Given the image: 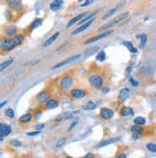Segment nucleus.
Returning <instances> with one entry per match:
<instances>
[{
  "label": "nucleus",
  "mask_w": 156,
  "mask_h": 158,
  "mask_svg": "<svg viewBox=\"0 0 156 158\" xmlns=\"http://www.w3.org/2000/svg\"><path fill=\"white\" fill-rule=\"evenodd\" d=\"M23 41V36L22 35H17L14 36L13 39H3L1 42V47L3 50H11L14 48L16 46L19 45Z\"/></svg>",
  "instance_id": "f257e3e1"
},
{
  "label": "nucleus",
  "mask_w": 156,
  "mask_h": 158,
  "mask_svg": "<svg viewBox=\"0 0 156 158\" xmlns=\"http://www.w3.org/2000/svg\"><path fill=\"white\" fill-rule=\"evenodd\" d=\"M128 14H129L128 12H125V13H123V14H121L119 16H118L116 18L112 19L110 22H108V23H106L105 25H103V26H101V27L98 29V31H99V32H103V31L106 30V29L111 28V27L115 26V25H117L118 23L121 22V20H123L124 18L127 17H128Z\"/></svg>",
  "instance_id": "f03ea898"
},
{
  "label": "nucleus",
  "mask_w": 156,
  "mask_h": 158,
  "mask_svg": "<svg viewBox=\"0 0 156 158\" xmlns=\"http://www.w3.org/2000/svg\"><path fill=\"white\" fill-rule=\"evenodd\" d=\"M89 83L96 89H100L103 84V79L99 74H92L89 77Z\"/></svg>",
  "instance_id": "7ed1b4c3"
},
{
  "label": "nucleus",
  "mask_w": 156,
  "mask_h": 158,
  "mask_svg": "<svg viewBox=\"0 0 156 158\" xmlns=\"http://www.w3.org/2000/svg\"><path fill=\"white\" fill-rule=\"evenodd\" d=\"M72 84H73V80L68 75H65L60 80V86L63 90H68L72 86Z\"/></svg>",
  "instance_id": "20e7f679"
},
{
  "label": "nucleus",
  "mask_w": 156,
  "mask_h": 158,
  "mask_svg": "<svg viewBox=\"0 0 156 158\" xmlns=\"http://www.w3.org/2000/svg\"><path fill=\"white\" fill-rule=\"evenodd\" d=\"M112 33H113V31H112V30L102 32V33H101V34H99V35L95 36V37H92V38L88 39L87 41L84 42V45H89V43H95V42H96V41H98V40H100V39H103V38H105V37L111 35Z\"/></svg>",
  "instance_id": "39448f33"
},
{
  "label": "nucleus",
  "mask_w": 156,
  "mask_h": 158,
  "mask_svg": "<svg viewBox=\"0 0 156 158\" xmlns=\"http://www.w3.org/2000/svg\"><path fill=\"white\" fill-rule=\"evenodd\" d=\"M80 57H81V55L80 54H77V55H74V56H72L70 58H68V59H66V60L62 61V62H60V63H58L57 65L54 66V67L52 68V69H59V68L64 67V66L70 64V63H71V62H73L75 60H77V59H79Z\"/></svg>",
  "instance_id": "423d86ee"
},
{
  "label": "nucleus",
  "mask_w": 156,
  "mask_h": 158,
  "mask_svg": "<svg viewBox=\"0 0 156 158\" xmlns=\"http://www.w3.org/2000/svg\"><path fill=\"white\" fill-rule=\"evenodd\" d=\"M11 132H12V127L8 124L1 123V124H0V140L2 141L4 136L9 135Z\"/></svg>",
  "instance_id": "0eeeda50"
},
{
  "label": "nucleus",
  "mask_w": 156,
  "mask_h": 158,
  "mask_svg": "<svg viewBox=\"0 0 156 158\" xmlns=\"http://www.w3.org/2000/svg\"><path fill=\"white\" fill-rule=\"evenodd\" d=\"M50 97V93L48 91H42L41 93L38 94V95L36 97V100H37L39 103H43V102H46Z\"/></svg>",
  "instance_id": "6e6552de"
},
{
  "label": "nucleus",
  "mask_w": 156,
  "mask_h": 158,
  "mask_svg": "<svg viewBox=\"0 0 156 158\" xmlns=\"http://www.w3.org/2000/svg\"><path fill=\"white\" fill-rule=\"evenodd\" d=\"M99 115L104 120H110L111 118L114 116V112H113V110H111L109 108H102L100 110Z\"/></svg>",
  "instance_id": "1a4fd4ad"
},
{
  "label": "nucleus",
  "mask_w": 156,
  "mask_h": 158,
  "mask_svg": "<svg viewBox=\"0 0 156 158\" xmlns=\"http://www.w3.org/2000/svg\"><path fill=\"white\" fill-rule=\"evenodd\" d=\"M93 21H95V18H92L91 20H89V21H87V22H85V23H83L81 26H79L77 29H75L74 31H72V33H71V35H76V34H79V33H81L82 31H84V30H86L87 28H88L91 24H92Z\"/></svg>",
  "instance_id": "9d476101"
},
{
  "label": "nucleus",
  "mask_w": 156,
  "mask_h": 158,
  "mask_svg": "<svg viewBox=\"0 0 156 158\" xmlns=\"http://www.w3.org/2000/svg\"><path fill=\"white\" fill-rule=\"evenodd\" d=\"M8 2L9 7L14 11H19L22 7H21L20 0H6Z\"/></svg>",
  "instance_id": "9b49d317"
},
{
  "label": "nucleus",
  "mask_w": 156,
  "mask_h": 158,
  "mask_svg": "<svg viewBox=\"0 0 156 158\" xmlns=\"http://www.w3.org/2000/svg\"><path fill=\"white\" fill-rule=\"evenodd\" d=\"M70 95L74 98H82L86 95V92L82 89H72L70 91Z\"/></svg>",
  "instance_id": "f8f14e48"
},
{
  "label": "nucleus",
  "mask_w": 156,
  "mask_h": 158,
  "mask_svg": "<svg viewBox=\"0 0 156 158\" xmlns=\"http://www.w3.org/2000/svg\"><path fill=\"white\" fill-rule=\"evenodd\" d=\"M87 14H88V13H82V14H78V16H76L75 17H73L72 19L70 21V22L68 23V25L67 26L68 27H70V26H72L73 24H75L76 22H78V21H80L82 18H84Z\"/></svg>",
  "instance_id": "ddd939ff"
},
{
  "label": "nucleus",
  "mask_w": 156,
  "mask_h": 158,
  "mask_svg": "<svg viewBox=\"0 0 156 158\" xmlns=\"http://www.w3.org/2000/svg\"><path fill=\"white\" fill-rule=\"evenodd\" d=\"M62 4H63V0H54L53 2L50 3L49 8H50V10H51V11L56 12V11H58L61 8Z\"/></svg>",
  "instance_id": "4468645a"
},
{
  "label": "nucleus",
  "mask_w": 156,
  "mask_h": 158,
  "mask_svg": "<svg viewBox=\"0 0 156 158\" xmlns=\"http://www.w3.org/2000/svg\"><path fill=\"white\" fill-rule=\"evenodd\" d=\"M59 106V102L57 100H53V98H49V100L45 102V108L46 109H54Z\"/></svg>",
  "instance_id": "2eb2a0df"
},
{
  "label": "nucleus",
  "mask_w": 156,
  "mask_h": 158,
  "mask_svg": "<svg viewBox=\"0 0 156 158\" xmlns=\"http://www.w3.org/2000/svg\"><path fill=\"white\" fill-rule=\"evenodd\" d=\"M130 95V89L129 88H123L121 91H119V97L121 98V100H125L126 98L129 97Z\"/></svg>",
  "instance_id": "dca6fc26"
},
{
  "label": "nucleus",
  "mask_w": 156,
  "mask_h": 158,
  "mask_svg": "<svg viewBox=\"0 0 156 158\" xmlns=\"http://www.w3.org/2000/svg\"><path fill=\"white\" fill-rule=\"evenodd\" d=\"M121 115L123 117H128V116H133L134 115V111L132 108L127 107V106H125V107H122L121 110Z\"/></svg>",
  "instance_id": "f3484780"
},
{
  "label": "nucleus",
  "mask_w": 156,
  "mask_h": 158,
  "mask_svg": "<svg viewBox=\"0 0 156 158\" xmlns=\"http://www.w3.org/2000/svg\"><path fill=\"white\" fill-rule=\"evenodd\" d=\"M121 137H115V138H111V139H108V140H105L103 142H101L100 144L98 145V148H102V146H108L110 144H113L115 142H118Z\"/></svg>",
  "instance_id": "a211bd4d"
},
{
  "label": "nucleus",
  "mask_w": 156,
  "mask_h": 158,
  "mask_svg": "<svg viewBox=\"0 0 156 158\" xmlns=\"http://www.w3.org/2000/svg\"><path fill=\"white\" fill-rule=\"evenodd\" d=\"M31 120H32V115L30 113H27V114H24V115H22L19 118V123H27L30 122Z\"/></svg>",
  "instance_id": "6ab92c4d"
},
{
  "label": "nucleus",
  "mask_w": 156,
  "mask_h": 158,
  "mask_svg": "<svg viewBox=\"0 0 156 158\" xmlns=\"http://www.w3.org/2000/svg\"><path fill=\"white\" fill-rule=\"evenodd\" d=\"M97 12H98V11H96V12H93V13H92V14H87V16H86L84 18H82V19H81L80 21H79V24L82 25L83 23H85L86 21H89V20H91V19H92V18H93V17H95L96 14H97Z\"/></svg>",
  "instance_id": "aec40b11"
},
{
  "label": "nucleus",
  "mask_w": 156,
  "mask_h": 158,
  "mask_svg": "<svg viewBox=\"0 0 156 158\" xmlns=\"http://www.w3.org/2000/svg\"><path fill=\"white\" fill-rule=\"evenodd\" d=\"M122 45L127 47L128 50H129L131 53H136V52H137V48H136V47H134V45H132L131 42H123Z\"/></svg>",
  "instance_id": "412c9836"
},
{
  "label": "nucleus",
  "mask_w": 156,
  "mask_h": 158,
  "mask_svg": "<svg viewBox=\"0 0 156 158\" xmlns=\"http://www.w3.org/2000/svg\"><path fill=\"white\" fill-rule=\"evenodd\" d=\"M60 34H59V32H57V33H55V34H54L52 37H50V38L47 40V41H46L45 43V46H48V45H51V43H54V41H55V40L58 38V36H59Z\"/></svg>",
  "instance_id": "4be33fe9"
},
{
  "label": "nucleus",
  "mask_w": 156,
  "mask_h": 158,
  "mask_svg": "<svg viewBox=\"0 0 156 158\" xmlns=\"http://www.w3.org/2000/svg\"><path fill=\"white\" fill-rule=\"evenodd\" d=\"M96 107V104H95L92 101H89V102H87V103L85 105H83V110H93Z\"/></svg>",
  "instance_id": "5701e85b"
},
{
  "label": "nucleus",
  "mask_w": 156,
  "mask_h": 158,
  "mask_svg": "<svg viewBox=\"0 0 156 158\" xmlns=\"http://www.w3.org/2000/svg\"><path fill=\"white\" fill-rule=\"evenodd\" d=\"M42 23V19H41V18H36V19L31 24V29L38 28L39 26H41Z\"/></svg>",
  "instance_id": "b1692460"
},
{
  "label": "nucleus",
  "mask_w": 156,
  "mask_h": 158,
  "mask_svg": "<svg viewBox=\"0 0 156 158\" xmlns=\"http://www.w3.org/2000/svg\"><path fill=\"white\" fill-rule=\"evenodd\" d=\"M137 39H141V47H144V45L147 43V37L146 34H142V35H139L136 37Z\"/></svg>",
  "instance_id": "393cba45"
},
{
  "label": "nucleus",
  "mask_w": 156,
  "mask_h": 158,
  "mask_svg": "<svg viewBox=\"0 0 156 158\" xmlns=\"http://www.w3.org/2000/svg\"><path fill=\"white\" fill-rule=\"evenodd\" d=\"M134 123L139 124V126H143V124L146 123V119L143 117H136L135 119H134Z\"/></svg>",
  "instance_id": "a878e982"
},
{
  "label": "nucleus",
  "mask_w": 156,
  "mask_h": 158,
  "mask_svg": "<svg viewBox=\"0 0 156 158\" xmlns=\"http://www.w3.org/2000/svg\"><path fill=\"white\" fill-rule=\"evenodd\" d=\"M118 8L119 7H115V8H113V9H111L110 11H109V12L105 14V16H103V17H102V19H107V18H109L110 17H112L113 16V14L117 12V10H118Z\"/></svg>",
  "instance_id": "bb28decb"
},
{
  "label": "nucleus",
  "mask_w": 156,
  "mask_h": 158,
  "mask_svg": "<svg viewBox=\"0 0 156 158\" xmlns=\"http://www.w3.org/2000/svg\"><path fill=\"white\" fill-rule=\"evenodd\" d=\"M16 32H17V29L14 27H9V28L6 29L5 34L8 37H13L14 34H16Z\"/></svg>",
  "instance_id": "cd10ccee"
},
{
  "label": "nucleus",
  "mask_w": 156,
  "mask_h": 158,
  "mask_svg": "<svg viewBox=\"0 0 156 158\" xmlns=\"http://www.w3.org/2000/svg\"><path fill=\"white\" fill-rule=\"evenodd\" d=\"M13 62H14L13 59H9V60L5 61L4 63H2V64H1V67H0V69H1V71H4V69L8 68L9 66L13 63Z\"/></svg>",
  "instance_id": "c85d7f7f"
},
{
  "label": "nucleus",
  "mask_w": 156,
  "mask_h": 158,
  "mask_svg": "<svg viewBox=\"0 0 156 158\" xmlns=\"http://www.w3.org/2000/svg\"><path fill=\"white\" fill-rule=\"evenodd\" d=\"M105 59H106V54H105V51H100V52L96 55V60L97 61H100V62H103Z\"/></svg>",
  "instance_id": "c756f323"
},
{
  "label": "nucleus",
  "mask_w": 156,
  "mask_h": 158,
  "mask_svg": "<svg viewBox=\"0 0 156 158\" xmlns=\"http://www.w3.org/2000/svg\"><path fill=\"white\" fill-rule=\"evenodd\" d=\"M99 49V47L98 46H95V47H92V48H90V49H88V50H86V52H85V54L87 55V56H89V55H92V54H93L96 51L97 52V50Z\"/></svg>",
  "instance_id": "7c9ffc66"
},
{
  "label": "nucleus",
  "mask_w": 156,
  "mask_h": 158,
  "mask_svg": "<svg viewBox=\"0 0 156 158\" xmlns=\"http://www.w3.org/2000/svg\"><path fill=\"white\" fill-rule=\"evenodd\" d=\"M5 114H6L7 117L11 118V119L14 118V110L12 108H8V109H7L6 111H5Z\"/></svg>",
  "instance_id": "2f4dec72"
},
{
  "label": "nucleus",
  "mask_w": 156,
  "mask_h": 158,
  "mask_svg": "<svg viewBox=\"0 0 156 158\" xmlns=\"http://www.w3.org/2000/svg\"><path fill=\"white\" fill-rule=\"evenodd\" d=\"M131 131L132 133H134V132H143V128L139 124H135V126H131Z\"/></svg>",
  "instance_id": "473e14b6"
},
{
  "label": "nucleus",
  "mask_w": 156,
  "mask_h": 158,
  "mask_svg": "<svg viewBox=\"0 0 156 158\" xmlns=\"http://www.w3.org/2000/svg\"><path fill=\"white\" fill-rule=\"evenodd\" d=\"M147 149L150 150L151 152H156V144H152V143H150V144L147 145Z\"/></svg>",
  "instance_id": "72a5a7b5"
},
{
  "label": "nucleus",
  "mask_w": 156,
  "mask_h": 158,
  "mask_svg": "<svg viewBox=\"0 0 156 158\" xmlns=\"http://www.w3.org/2000/svg\"><path fill=\"white\" fill-rule=\"evenodd\" d=\"M132 137L134 140H138V139H141L142 138V132H134Z\"/></svg>",
  "instance_id": "f704fd0d"
},
{
  "label": "nucleus",
  "mask_w": 156,
  "mask_h": 158,
  "mask_svg": "<svg viewBox=\"0 0 156 158\" xmlns=\"http://www.w3.org/2000/svg\"><path fill=\"white\" fill-rule=\"evenodd\" d=\"M10 144L12 146H20L21 145H22V144H21V142L17 141V140H14H14L10 141Z\"/></svg>",
  "instance_id": "c9c22d12"
},
{
  "label": "nucleus",
  "mask_w": 156,
  "mask_h": 158,
  "mask_svg": "<svg viewBox=\"0 0 156 158\" xmlns=\"http://www.w3.org/2000/svg\"><path fill=\"white\" fill-rule=\"evenodd\" d=\"M66 141H67V138H62V139H60V140L57 142L56 146H58V148H59V146H62L63 145H65V143H66Z\"/></svg>",
  "instance_id": "e433bc0d"
},
{
  "label": "nucleus",
  "mask_w": 156,
  "mask_h": 158,
  "mask_svg": "<svg viewBox=\"0 0 156 158\" xmlns=\"http://www.w3.org/2000/svg\"><path fill=\"white\" fill-rule=\"evenodd\" d=\"M73 118V116H72V114L70 113V112H66V113H64V119H66V120H70Z\"/></svg>",
  "instance_id": "4c0bfd02"
},
{
  "label": "nucleus",
  "mask_w": 156,
  "mask_h": 158,
  "mask_svg": "<svg viewBox=\"0 0 156 158\" xmlns=\"http://www.w3.org/2000/svg\"><path fill=\"white\" fill-rule=\"evenodd\" d=\"M78 120H79V118H76V119L74 120V122H73V123H72L70 124V127H68V130H71L72 128H73V127L76 126V124L78 123Z\"/></svg>",
  "instance_id": "58836bf2"
},
{
  "label": "nucleus",
  "mask_w": 156,
  "mask_h": 158,
  "mask_svg": "<svg viewBox=\"0 0 156 158\" xmlns=\"http://www.w3.org/2000/svg\"><path fill=\"white\" fill-rule=\"evenodd\" d=\"M43 127H45V123H38V124H36L34 128L37 130H42L43 129Z\"/></svg>",
  "instance_id": "ea45409f"
},
{
  "label": "nucleus",
  "mask_w": 156,
  "mask_h": 158,
  "mask_svg": "<svg viewBox=\"0 0 156 158\" xmlns=\"http://www.w3.org/2000/svg\"><path fill=\"white\" fill-rule=\"evenodd\" d=\"M40 133H41V130H35L32 132H28L27 135L28 136H36V135H39Z\"/></svg>",
  "instance_id": "a19ab883"
},
{
  "label": "nucleus",
  "mask_w": 156,
  "mask_h": 158,
  "mask_svg": "<svg viewBox=\"0 0 156 158\" xmlns=\"http://www.w3.org/2000/svg\"><path fill=\"white\" fill-rule=\"evenodd\" d=\"M129 82L131 83L133 86H135V87L139 85V83H138V81H136V80H134L133 77H129Z\"/></svg>",
  "instance_id": "79ce46f5"
},
{
  "label": "nucleus",
  "mask_w": 156,
  "mask_h": 158,
  "mask_svg": "<svg viewBox=\"0 0 156 158\" xmlns=\"http://www.w3.org/2000/svg\"><path fill=\"white\" fill-rule=\"evenodd\" d=\"M93 1V0H87V1H86L85 3H83V4L81 5V7H86V6H88V5H90Z\"/></svg>",
  "instance_id": "37998d69"
},
{
  "label": "nucleus",
  "mask_w": 156,
  "mask_h": 158,
  "mask_svg": "<svg viewBox=\"0 0 156 158\" xmlns=\"http://www.w3.org/2000/svg\"><path fill=\"white\" fill-rule=\"evenodd\" d=\"M109 90H110V89H109L108 87L103 88V89H102V93H103V94H106V93H108V92H109Z\"/></svg>",
  "instance_id": "c03bdc74"
},
{
  "label": "nucleus",
  "mask_w": 156,
  "mask_h": 158,
  "mask_svg": "<svg viewBox=\"0 0 156 158\" xmlns=\"http://www.w3.org/2000/svg\"><path fill=\"white\" fill-rule=\"evenodd\" d=\"M125 157H126V154H124V153H121L119 155V158H125Z\"/></svg>",
  "instance_id": "a18cd8bd"
},
{
  "label": "nucleus",
  "mask_w": 156,
  "mask_h": 158,
  "mask_svg": "<svg viewBox=\"0 0 156 158\" xmlns=\"http://www.w3.org/2000/svg\"><path fill=\"white\" fill-rule=\"evenodd\" d=\"M93 156V155L92 153H89V154H87V155H86L85 157H86V158H92Z\"/></svg>",
  "instance_id": "49530a36"
},
{
  "label": "nucleus",
  "mask_w": 156,
  "mask_h": 158,
  "mask_svg": "<svg viewBox=\"0 0 156 158\" xmlns=\"http://www.w3.org/2000/svg\"><path fill=\"white\" fill-rule=\"evenodd\" d=\"M7 104V101H4V102H2V103L1 104H0V107H4V105H6Z\"/></svg>",
  "instance_id": "de8ad7c7"
},
{
  "label": "nucleus",
  "mask_w": 156,
  "mask_h": 158,
  "mask_svg": "<svg viewBox=\"0 0 156 158\" xmlns=\"http://www.w3.org/2000/svg\"><path fill=\"white\" fill-rule=\"evenodd\" d=\"M62 120V116H58V117L56 118V120H55L57 122V120Z\"/></svg>",
  "instance_id": "09e8293b"
},
{
  "label": "nucleus",
  "mask_w": 156,
  "mask_h": 158,
  "mask_svg": "<svg viewBox=\"0 0 156 158\" xmlns=\"http://www.w3.org/2000/svg\"><path fill=\"white\" fill-rule=\"evenodd\" d=\"M79 1H81V0H79Z\"/></svg>",
  "instance_id": "8fccbe9b"
}]
</instances>
